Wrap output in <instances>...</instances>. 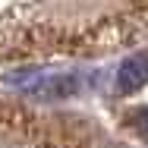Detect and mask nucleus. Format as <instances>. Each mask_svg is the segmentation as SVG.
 Wrapping results in <instances>:
<instances>
[{"instance_id": "f257e3e1", "label": "nucleus", "mask_w": 148, "mask_h": 148, "mask_svg": "<svg viewBox=\"0 0 148 148\" xmlns=\"http://www.w3.org/2000/svg\"><path fill=\"white\" fill-rule=\"evenodd\" d=\"M148 82V54H132L120 63L117 69V91L120 95H132Z\"/></svg>"}, {"instance_id": "f03ea898", "label": "nucleus", "mask_w": 148, "mask_h": 148, "mask_svg": "<svg viewBox=\"0 0 148 148\" xmlns=\"http://www.w3.org/2000/svg\"><path fill=\"white\" fill-rule=\"evenodd\" d=\"M114 148H120V145H114Z\"/></svg>"}]
</instances>
